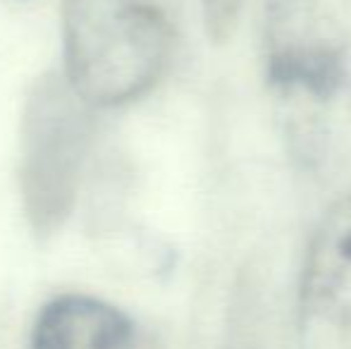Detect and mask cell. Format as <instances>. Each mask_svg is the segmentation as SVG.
<instances>
[{
    "label": "cell",
    "mask_w": 351,
    "mask_h": 349,
    "mask_svg": "<svg viewBox=\"0 0 351 349\" xmlns=\"http://www.w3.org/2000/svg\"><path fill=\"white\" fill-rule=\"evenodd\" d=\"M239 0H204V14L213 38H227L234 29Z\"/></svg>",
    "instance_id": "5b68a950"
},
{
    "label": "cell",
    "mask_w": 351,
    "mask_h": 349,
    "mask_svg": "<svg viewBox=\"0 0 351 349\" xmlns=\"http://www.w3.org/2000/svg\"><path fill=\"white\" fill-rule=\"evenodd\" d=\"M62 38L67 84L91 106L141 98L175 53V24L160 0H67Z\"/></svg>",
    "instance_id": "6da1fadb"
},
{
    "label": "cell",
    "mask_w": 351,
    "mask_h": 349,
    "mask_svg": "<svg viewBox=\"0 0 351 349\" xmlns=\"http://www.w3.org/2000/svg\"><path fill=\"white\" fill-rule=\"evenodd\" d=\"M29 349H136V328L115 304L60 294L38 311Z\"/></svg>",
    "instance_id": "277c9868"
},
{
    "label": "cell",
    "mask_w": 351,
    "mask_h": 349,
    "mask_svg": "<svg viewBox=\"0 0 351 349\" xmlns=\"http://www.w3.org/2000/svg\"><path fill=\"white\" fill-rule=\"evenodd\" d=\"M263 41L285 101L325 108L351 86V0H268Z\"/></svg>",
    "instance_id": "7a4b0ae2"
},
{
    "label": "cell",
    "mask_w": 351,
    "mask_h": 349,
    "mask_svg": "<svg viewBox=\"0 0 351 349\" xmlns=\"http://www.w3.org/2000/svg\"><path fill=\"white\" fill-rule=\"evenodd\" d=\"M304 337L351 349V189L315 228L299 280Z\"/></svg>",
    "instance_id": "3957f363"
}]
</instances>
